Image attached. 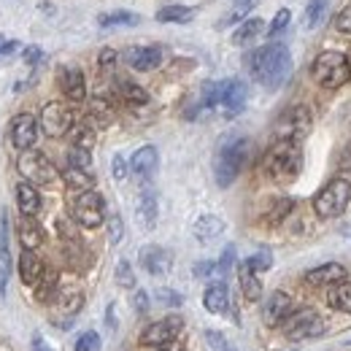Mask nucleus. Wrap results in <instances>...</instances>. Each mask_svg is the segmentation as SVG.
I'll list each match as a JSON object with an SVG mask.
<instances>
[{
  "label": "nucleus",
  "mask_w": 351,
  "mask_h": 351,
  "mask_svg": "<svg viewBox=\"0 0 351 351\" xmlns=\"http://www.w3.org/2000/svg\"><path fill=\"white\" fill-rule=\"evenodd\" d=\"M252 76L267 89H278L287 84L289 73H292V54L284 44H267L257 49L249 60Z\"/></svg>",
  "instance_id": "1"
},
{
  "label": "nucleus",
  "mask_w": 351,
  "mask_h": 351,
  "mask_svg": "<svg viewBox=\"0 0 351 351\" xmlns=\"http://www.w3.org/2000/svg\"><path fill=\"white\" fill-rule=\"evenodd\" d=\"M246 84L238 82V79H230V82H208L203 84L200 92V106L203 108H211V111H219L224 117H238L246 106Z\"/></svg>",
  "instance_id": "2"
},
{
  "label": "nucleus",
  "mask_w": 351,
  "mask_h": 351,
  "mask_svg": "<svg viewBox=\"0 0 351 351\" xmlns=\"http://www.w3.org/2000/svg\"><path fill=\"white\" fill-rule=\"evenodd\" d=\"M300 162H303V157H300V149L295 141H276L265 154L263 168L273 181L287 184L300 173Z\"/></svg>",
  "instance_id": "3"
},
{
  "label": "nucleus",
  "mask_w": 351,
  "mask_h": 351,
  "mask_svg": "<svg viewBox=\"0 0 351 351\" xmlns=\"http://www.w3.org/2000/svg\"><path fill=\"white\" fill-rule=\"evenodd\" d=\"M351 200V181L349 178H332L316 197H313V211L322 219H335L346 211Z\"/></svg>",
  "instance_id": "4"
},
{
  "label": "nucleus",
  "mask_w": 351,
  "mask_h": 351,
  "mask_svg": "<svg viewBox=\"0 0 351 351\" xmlns=\"http://www.w3.org/2000/svg\"><path fill=\"white\" fill-rule=\"evenodd\" d=\"M311 73H313V79H316L322 87H327V89L343 87L351 79L349 60H346V54H341V51H324V54H319L316 62H313V68H311Z\"/></svg>",
  "instance_id": "5"
},
{
  "label": "nucleus",
  "mask_w": 351,
  "mask_h": 351,
  "mask_svg": "<svg viewBox=\"0 0 351 351\" xmlns=\"http://www.w3.org/2000/svg\"><path fill=\"white\" fill-rule=\"evenodd\" d=\"M246 157H249V141L246 138H235L227 146H221L219 157H217V165H214L217 184L219 186H230L238 178V173L243 171Z\"/></svg>",
  "instance_id": "6"
},
{
  "label": "nucleus",
  "mask_w": 351,
  "mask_h": 351,
  "mask_svg": "<svg viewBox=\"0 0 351 351\" xmlns=\"http://www.w3.org/2000/svg\"><path fill=\"white\" fill-rule=\"evenodd\" d=\"M311 132V111L306 106H292L287 108L278 122H276V141H295L300 143Z\"/></svg>",
  "instance_id": "7"
},
{
  "label": "nucleus",
  "mask_w": 351,
  "mask_h": 351,
  "mask_svg": "<svg viewBox=\"0 0 351 351\" xmlns=\"http://www.w3.org/2000/svg\"><path fill=\"white\" fill-rule=\"evenodd\" d=\"M16 168H19V173L25 176V181L38 184V186H49V184H54V178H57V171H54L51 160H49L46 154H41V152H36V149L22 152Z\"/></svg>",
  "instance_id": "8"
},
{
  "label": "nucleus",
  "mask_w": 351,
  "mask_h": 351,
  "mask_svg": "<svg viewBox=\"0 0 351 351\" xmlns=\"http://www.w3.org/2000/svg\"><path fill=\"white\" fill-rule=\"evenodd\" d=\"M71 211H73V219L79 221L82 227H87V230L100 227L103 219H106V203H103V197H100L97 192H92V189L79 192V195L73 197Z\"/></svg>",
  "instance_id": "9"
},
{
  "label": "nucleus",
  "mask_w": 351,
  "mask_h": 351,
  "mask_svg": "<svg viewBox=\"0 0 351 351\" xmlns=\"http://www.w3.org/2000/svg\"><path fill=\"white\" fill-rule=\"evenodd\" d=\"M181 330H184V319L181 316H165V319H160V322H154L152 327L143 330L141 343L149 346V349H168V346L176 343Z\"/></svg>",
  "instance_id": "10"
},
{
  "label": "nucleus",
  "mask_w": 351,
  "mask_h": 351,
  "mask_svg": "<svg viewBox=\"0 0 351 351\" xmlns=\"http://www.w3.org/2000/svg\"><path fill=\"white\" fill-rule=\"evenodd\" d=\"M281 324H284V335L289 341L313 338V335H322V330H324V322H322V316L313 308H303L298 313H289Z\"/></svg>",
  "instance_id": "11"
},
{
  "label": "nucleus",
  "mask_w": 351,
  "mask_h": 351,
  "mask_svg": "<svg viewBox=\"0 0 351 351\" xmlns=\"http://www.w3.org/2000/svg\"><path fill=\"white\" fill-rule=\"evenodd\" d=\"M41 128L49 138H62L68 135L71 128H73V111L65 106V103H46L44 111H41Z\"/></svg>",
  "instance_id": "12"
},
{
  "label": "nucleus",
  "mask_w": 351,
  "mask_h": 351,
  "mask_svg": "<svg viewBox=\"0 0 351 351\" xmlns=\"http://www.w3.org/2000/svg\"><path fill=\"white\" fill-rule=\"evenodd\" d=\"M36 138H38L36 117H30V114H19V117H14V122H11V143H14L16 149H22V152L33 149Z\"/></svg>",
  "instance_id": "13"
},
{
  "label": "nucleus",
  "mask_w": 351,
  "mask_h": 351,
  "mask_svg": "<svg viewBox=\"0 0 351 351\" xmlns=\"http://www.w3.org/2000/svg\"><path fill=\"white\" fill-rule=\"evenodd\" d=\"M125 62L130 65L132 71L146 73V71H154V68L162 65V51L157 46H135L125 54Z\"/></svg>",
  "instance_id": "14"
},
{
  "label": "nucleus",
  "mask_w": 351,
  "mask_h": 351,
  "mask_svg": "<svg viewBox=\"0 0 351 351\" xmlns=\"http://www.w3.org/2000/svg\"><path fill=\"white\" fill-rule=\"evenodd\" d=\"M289 313H292V298H289L287 292H273V295L265 300L263 319H265V324H267V327L281 324Z\"/></svg>",
  "instance_id": "15"
},
{
  "label": "nucleus",
  "mask_w": 351,
  "mask_h": 351,
  "mask_svg": "<svg viewBox=\"0 0 351 351\" xmlns=\"http://www.w3.org/2000/svg\"><path fill=\"white\" fill-rule=\"evenodd\" d=\"M60 89L65 92L68 100L82 103V100L87 97V84H84L82 71H79V68H71V65L60 68Z\"/></svg>",
  "instance_id": "16"
},
{
  "label": "nucleus",
  "mask_w": 351,
  "mask_h": 351,
  "mask_svg": "<svg viewBox=\"0 0 351 351\" xmlns=\"http://www.w3.org/2000/svg\"><path fill=\"white\" fill-rule=\"evenodd\" d=\"M141 265L152 273V276H165L173 265V257L168 249H160V246H146L141 252Z\"/></svg>",
  "instance_id": "17"
},
{
  "label": "nucleus",
  "mask_w": 351,
  "mask_h": 351,
  "mask_svg": "<svg viewBox=\"0 0 351 351\" xmlns=\"http://www.w3.org/2000/svg\"><path fill=\"white\" fill-rule=\"evenodd\" d=\"M346 278V267L338 263H327L322 267H313L306 273V281L311 287H327V284H341Z\"/></svg>",
  "instance_id": "18"
},
{
  "label": "nucleus",
  "mask_w": 351,
  "mask_h": 351,
  "mask_svg": "<svg viewBox=\"0 0 351 351\" xmlns=\"http://www.w3.org/2000/svg\"><path fill=\"white\" fill-rule=\"evenodd\" d=\"M44 263H41V257L33 252V249H25L22 252V257H19V278L27 284V287H36L38 284V278L44 276Z\"/></svg>",
  "instance_id": "19"
},
{
  "label": "nucleus",
  "mask_w": 351,
  "mask_h": 351,
  "mask_svg": "<svg viewBox=\"0 0 351 351\" xmlns=\"http://www.w3.org/2000/svg\"><path fill=\"white\" fill-rule=\"evenodd\" d=\"M157 162H160L157 149H154V146H143V149H138V152L132 154L130 168L138 178H149V176L157 171Z\"/></svg>",
  "instance_id": "20"
},
{
  "label": "nucleus",
  "mask_w": 351,
  "mask_h": 351,
  "mask_svg": "<svg viewBox=\"0 0 351 351\" xmlns=\"http://www.w3.org/2000/svg\"><path fill=\"white\" fill-rule=\"evenodd\" d=\"M16 203H19V211H22L25 217H36V214L41 211V195H38L36 184L22 181V184L16 186Z\"/></svg>",
  "instance_id": "21"
},
{
  "label": "nucleus",
  "mask_w": 351,
  "mask_h": 351,
  "mask_svg": "<svg viewBox=\"0 0 351 351\" xmlns=\"http://www.w3.org/2000/svg\"><path fill=\"white\" fill-rule=\"evenodd\" d=\"M19 241H22L25 249H33V252L44 243V230L36 221V217H22V221H19Z\"/></svg>",
  "instance_id": "22"
},
{
  "label": "nucleus",
  "mask_w": 351,
  "mask_h": 351,
  "mask_svg": "<svg viewBox=\"0 0 351 351\" xmlns=\"http://www.w3.org/2000/svg\"><path fill=\"white\" fill-rule=\"evenodd\" d=\"M238 278H241V289H243V298L246 300H260L263 298V284H260V278H257V270H252L249 265L243 263L241 265V270H238Z\"/></svg>",
  "instance_id": "23"
},
{
  "label": "nucleus",
  "mask_w": 351,
  "mask_h": 351,
  "mask_svg": "<svg viewBox=\"0 0 351 351\" xmlns=\"http://www.w3.org/2000/svg\"><path fill=\"white\" fill-rule=\"evenodd\" d=\"M203 306L208 308L211 313H224L227 306H230V295H227V287L217 281V284H211L208 289H206V295H203Z\"/></svg>",
  "instance_id": "24"
},
{
  "label": "nucleus",
  "mask_w": 351,
  "mask_h": 351,
  "mask_svg": "<svg viewBox=\"0 0 351 351\" xmlns=\"http://www.w3.org/2000/svg\"><path fill=\"white\" fill-rule=\"evenodd\" d=\"M138 219L141 224L146 227V230H154V224H157V197H154V192H143L141 195V200H138Z\"/></svg>",
  "instance_id": "25"
},
{
  "label": "nucleus",
  "mask_w": 351,
  "mask_h": 351,
  "mask_svg": "<svg viewBox=\"0 0 351 351\" xmlns=\"http://www.w3.org/2000/svg\"><path fill=\"white\" fill-rule=\"evenodd\" d=\"M62 181H65L73 192H87V189H92V184H95V178H92L89 171L73 168V165H68V171H62Z\"/></svg>",
  "instance_id": "26"
},
{
  "label": "nucleus",
  "mask_w": 351,
  "mask_h": 351,
  "mask_svg": "<svg viewBox=\"0 0 351 351\" xmlns=\"http://www.w3.org/2000/svg\"><path fill=\"white\" fill-rule=\"evenodd\" d=\"M221 230H224V221L219 217H203V219H197V224H195V238L203 241V243H208V241L219 238Z\"/></svg>",
  "instance_id": "27"
},
{
  "label": "nucleus",
  "mask_w": 351,
  "mask_h": 351,
  "mask_svg": "<svg viewBox=\"0 0 351 351\" xmlns=\"http://www.w3.org/2000/svg\"><path fill=\"white\" fill-rule=\"evenodd\" d=\"M263 30H265L263 19H249V22H243V25L235 30V36H232V44H235V46H246L249 41H254V38H257Z\"/></svg>",
  "instance_id": "28"
},
{
  "label": "nucleus",
  "mask_w": 351,
  "mask_h": 351,
  "mask_svg": "<svg viewBox=\"0 0 351 351\" xmlns=\"http://www.w3.org/2000/svg\"><path fill=\"white\" fill-rule=\"evenodd\" d=\"M327 303L335 308V311H343V313H351V284H338L330 289L327 295Z\"/></svg>",
  "instance_id": "29"
},
{
  "label": "nucleus",
  "mask_w": 351,
  "mask_h": 351,
  "mask_svg": "<svg viewBox=\"0 0 351 351\" xmlns=\"http://www.w3.org/2000/svg\"><path fill=\"white\" fill-rule=\"evenodd\" d=\"M82 306H84V295H82L79 289H62V292L57 295V308H60L62 313H68V316H73Z\"/></svg>",
  "instance_id": "30"
},
{
  "label": "nucleus",
  "mask_w": 351,
  "mask_h": 351,
  "mask_svg": "<svg viewBox=\"0 0 351 351\" xmlns=\"http://www.w3.org/2000/svg\"><path fill=\"white\" fill-rule=\"evenodd\" d=\"M100 27H119V25H138L141 16L130 11H111V14H100Z\"/></svg>",
  "instance_id": "31"
},
{
  "label": "nucleus",
  "mask_w": 351,
  "mask_h": 351,
  "mask_svg": "<svg viewBox=\"0 0 351 351\" xmlns=\"http://www.w3.org/2000/svg\"><path fill=\"white\" fill-rule=\"evenodd\" d=\"M54 292H57V273L54 270H44V276L38 278V284H36V298L46 303V300H51L54 298Z\"/></svg>",
  "instance_id": "32"
},
{
  "label": "nucleus",
  "mask_w": 351,
  "mask_h": 351,
  "mask_svg": "<svg viewBox=\"0 0 351 351\" xmlns=\"http://www.w3.org/2000/svg\"><path fill=\"white\" fill-rule=\"evenodd\" d=\"M192 16H195V11L189 5H168V8L157 11L160 22H189Z\"/></svg>",
  "instance_id": "33"
},
{
  "label": "nucleus",
  "mask_w": 351,
  "mask_h": 351,
  "mask_svg": "<svg viewBox=\"0 0 351 351\" xmlns=\"http://www.w3.org/2000/svg\"><path fill=\"white\" fill-rule=\"evenodd\" d=\"M119 95L132 103V106H143V103H149V95H146V89L138 87L135 82H119Z\"/></svg>",
  "instance_id": "34"
},
{
  "label": "nucleus",
  "mask_w": 351,
  "mask_h": 351,
  "mask_svg": "<svg viewBox=\"0 0 351 351\" xmlns=\"http://www.w3.org/2000/svg\"><path fill=\"white\" fill-rule=\"evenodd\" d=\"M292 206H295V203H292L289 197H284V200L273 203V208L267 211V217H265V221H267L270 227H273V224H281V221H284V217H287V214L292 211Z\"/></svg>",
  "instance_id": "35"
},
{
  "label": "nucleus",
  "mask_w": 351,
  "mask_h": 351,
  "mask_svg": "<svg viewBox=\"0 0 351 351\" xmlns=\"http://www.w3.org/2000/svg\"><path fill=\"white\" fill-rule=\"evenodd\" d=\"M324 8H327V0H311L306 8V25L308 30H313L319 22H322V16H324Z\"/></svg>",
  "instance_id": "36"
},
{
  "label": "nucleus",
  "mask_w": 351,
  "mask_h": 351,
  "mask_svg": "<svg viewBox=\"0 0 351 351\" xmlns=\"http://www.w3.org/2000/svg\"><path fill=\"white\" fill-rule=\"evenodd\" d=\"M68 162H71L73 168H84V171H89V165H92L89 149H84V146H71V152H68Z\"/></svg>",
  "instance_id": "37"
},
{
  "label": "nucleus",
  "mask_w": 351,
  "mask_h": 351,
  "mask_svg": "<svg viewBox=\"0 0 351 351\" xmlns=\"http://www.w3.org/2000/svg\"><path fill=\"white\" fill-rule=\"evenodd\" d=\"M92 117H95V119H100L103 125H108V122L114 119V108L108 106V100L95 97V100H92Z\"/></svg>",
  "instance_id": "38"
},
{
  "label": "nucleus",
  "mask_w": 351,
  "mask_h": 351,
  "mask_svg": "<svg viewBox=\"0 0 351 351\" xmlns=\"http://www.w3.org/2000/svg\"><path fill=\"white\" fill-rule=\"evenodd\" d=\"M92 143H95V130H92V128H87V125H79V128L73 130V146L92 149Z\"/></svg>",
  "instance_id": "39"
},
{
  "label": "nucleus",
  "mask_w": 351,
  "mask_h": 351,
  "mask_svg": "<svg viewBox=\"0 0 351 351\" xmlns=\"http://www.w3.org/2000/svg\"><path fill=\"white\" fill-rule=\"evenodd\" d=\"M0 260L3 265H8V214L5 211L0 217Z\"/></svg>",
  "instance_id": "40"
},
{
  "label": "nucleus",
  "mask_w": 351,
  "mask_h": 351,
  "mask_svg": "<svg viewBox=\"0 0 351 351\" xmlns=\"http://www.w3.org/2000/svg\"><path fill=\"white\" fill-rule=\"evenodd\" d=\"M97 346H100V338H97V332H84V335H79V341H76V346H73V351H97Z\"/></svg>",
  "instance_id": "41"
},
{
  "label": "nucleus",
  "mask_w": 351,
  "mask_h": 351,
  "mask_svg": "<svg viewBox=\"0 0 351 351\" xmlns=\"http://www.w3.org/2000/svg\"><path fill=\"white\" fill-rule=\"evenodd\" d=\"M117 281L122 284V287H128V289H132L135 287V276H132V267H130V263H122L117 265Z\"/></svg>",
  "instance_id": "42"
},
{
  "label": "nucleus",
  "mask_w": 351,
  "mask_h": 351,
  "mask_svg": "<svg viewBox=\"0 0 351 351\" xmlns=\"http://www.w3.org/2000/svg\"><path fill=\"white\" fill-rule=\"evenodd\" d=\"M246 265H249L252 270H257V273H260V270H267V267L273 265V257H270V252H257L254 257H249V260H246Z\"/></svg>",
  "instance_id": "43"
},
{
  "label": "nucleus",
  "mask_w": 351,
  "mask_h": 351,
  "mask_svg": "<svg viewBox=\"0 0 351 351\" xmlns=\"http://www.w3.org/2000/svg\"><path fill=\"white\" fill-rule=\"evenodd\" d=\"M289 19H292V14H289V8H281L278 14H276V19L270 22V33L276 36V33H281L287 25H289Z\"/></svg>",
  "instance_id": "44"
},
{
  "label": "nucleus",
  "mask_w": 351,
  "mask_h": 351,
  "mask_svg": "<svg viewBox=\"0 0 351 351\" xmlns=\"http://www.w3.org/2000/svg\"><path fill=\"white\" fill-rule=\"evenodd\" d=\"M254 5H257V0H243V3H238V5H235V11L230 14V19H227V22H238V19H243V16H246V14H249Z\"/></svg>",
  "instance_id": "45"
},
{
  "label": "nucleus",
  "mask_w": 351,
  "mask_h": 351,
  "mask_svg": "<svg viewBox=\"0 0 351 351\" xmlns=\"http://www.w3.org/2000/svg\"><path fill=\"white\" fill-rule=\"evenodd\" d=\"M122 232H125V230H122V219H119V217H111V219H108V241H111V243H119V241H122Z\"/></svg>",
  "instance_id": "46"
},
{
  "label": "nucleus",
  "mask_w": 351,
  "mask_h": 351,
  "mask_svg": "<svg viewBox=\"0 0 351 351\" xmlns=\"http://www.w3.org/2000/svg\"><path fill=\"white\" fill-rule=\"evenodd\" d=\"M111 171H114V178H117V181H125V176H128V162H125V157H122V154H117V157H114Z\"/></svg>",
  "instance_id": "47"
},
{
  "label": "nucleus",
  "mask_w": 351,
  "mask_h": 351,
  "mask_svg": "<svg viewBox=\"0 0 351 351\" xmlns=\"http://www.w3.org/2000/svg\"><path fill=\"white\" fill-rule=\"evenodd\" d=\"M335 27H338L341 33H351V5H349V8H343V11L338 14V19H335Z\"/></svg>",
  "instance_id": "48"
},
{
  "label": "nucleus",
  "mask_w": 351,
  "mask_h": 351,
  "mask_svg": "<svg viewBox=\"0 0 351 351\" xmlns=\"http://www.w3.org/2000/svg\"><path fill=\"white\" fill-rule=\"evenodd\" d=\"M206 338H208V343H211V346H214L217 351H232L230 346H227L224 335H219V332H206Z\"/></svg>",
  "instance_id": "49"
},
{
  "label": "nucleus",
  "mask_w": 351,
  "mask_h": 351,
  "mask_svg": "<svg viewBox=\"0 0 351 351\" xmlns=\"http://www.w3.org/2000/svg\"><path fill=\"white\" fill-rule=\"evenodd\" d=\"M235 263V249H232V246H227V249H224V254H221V263H219V270L221 273H227V270H230V265Z\"/></svg>",
  "instance_id": "50"
},
{
  "label": "nucleus",
  "mask_w": 351,
  "mask_h": 351,
  "mask_svg": "<svg viewBox=\"0 0 351 351\" xmlns=\"http://www.w3.org/2000/svg\"><path fill=\"white\" fill-rule=\"evenodd\" d=\"M160 300L171 306H181V295H176L173 289H160Z\"/></svg>",
  "instance_id": "51"
},
{
  "label": "nucleus",
  "mask_w": 351,
  "mask_h": 351,
  "mask_svg": "<svg viewBox=\"0 0 351 351\" xmlns=\"http://www.w3.org/2000/svg\"><path fill=\"white\" fill-rule=\"evenodd\" d=\"M114 62H117V51H114V49H103V51H100V65H103V68H111Z\"/></svg>",
  "instance_id": "52"
},
{
  "label": "nucleus",
  "mask_w": 351,
  "mask_h": 351,
  "mask_svg": "<svg viewBox=\"0 0 351 351\" xmlns=\"http://www.w3.org/2000/svg\"><path fill=\"white\" fill-rule=\"evenodd\" d=\"M195 273H197V276H214V273H221V270H219V265L203 263V265H197V267H195Z\"/></svg>",
  "instance_id": "53"
},
{
  "label": "nucleus",
  "mask_w": 351,
  "mask_h": 351,
  "mask_svg": "<svg viewBox=\"0 0 351 351\" xmlns=\"http://www.w3.org/2000/svg\"><path fill=\"white\" fill-rule=\"evenodd\" d=\"M135 308H138V313H143V311L149 308V298H146V292H138V295H135Z\"/></svg>",
  "instance_id": "54"
},
{
  "label": "nucleus",
  "mask_w": 351,
  "mask_h": 351,
  "mask_svg": "<svg viewBox=\"0 0 351 351\" xmlns=\"http://www.w3.org/2000/svg\"><path fill=\"white\" fill-rule=\"evenodd\" d=\"M25 60H27V62H38V60H41V49H38V46L27 49V51H25Z\"/></svg>",
  "instance_id": "55"
},
{
  "label": "nucleus",
  "mask_w": 351,
  "mask_h": 351,
  "mask_svg": "<svg viewBox=\"0 0 351 351\" xmlns=\"http://www.w3.org/2000/svg\"><path fill=\"white\" fill-rule=\"evenodd\" d=\"M14 49H16L14 41H5V38L0 36V54H8V51H14Z\"/></svg>",
  "instance_id": "56"
},
{
  "label": "nucleus",
  "mask_w": 351,
  "mask_h": 351,
  "mask_svg": "<svg viewBox=\"0 0 351 351\" xmlns=\"http://www.w3.org/2000/svg\"><path fill=\"white\" fill-rule=\"evenodd\" d=\"M33 351H51V349L46 346V341L41 335H36V338H33Z\"/></svg>",
  "instance_id": "57"
},
{
  "label": "nucleus",
  "mask_w": 351,
  "mask_h": 351,
  "mask_svg": "<svg viewBox=\"0 0 351 351\" xmlns=\"http://www.w3.org/2000/svg\"><path fill=\"white\" fill-rule=\"evenodd\" d=\"M5 276H8V270H5V265L0 267V295H5Z\"/></svg>",
  "instance_id": "58"
},
{
  "label": "nucleus",
  "mask_w": 351,
  "mask_h": 351,
  "mask_svg": "<svg viewBox=\"0 0 351 351\" xmlns=\"http://www.w3.org/2000/svg\"><path fill=\"white\" fill-rule=\"evenodd\" d=\"M346 60H349V68H351V51H349V54H346Z\"/></svg>",
  "instance_id": "59"
},
{
  "label": "nucleus",
  "mask_w": 351,
  "mask_h": 351,
  "mask_svg": "<svg viewBox=\"0 0 351 351\" xmlns=\"http://www.w3.org/2000/svg\"><path fill=\"white\" fill-rule=\"evenodd\" d=\"M168 351H171V346H168Z\"/></svg>",
  "instance_id": "60"
}]
</instances>
